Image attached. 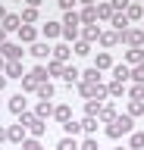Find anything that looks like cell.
Listing matches in <instances>:
<instances>
[{
  "label": "cell",
  "mask_w": 144,
  "mask_h": 150,
  "mask_svg": "<svg viewBox=\"0 0 144 150\" xmlns=\"http://www.w3.org/2000/svg\"><path fill=\"white\" fill-rule=\"evenodd\" d=\"M82 131H88V134L97 131V119H94V116H85V119H82Z\"/></svg>",
  "instance_id": "cell-22"
},
{
  "label": "cell",
  "mask_w": 144,
  "mask_h": 150,
  "mask_svg": "<svg viewBox=\"0 0 144 150\" xmlns=\"http://www.w3.org/2000/svg\"><path fill=\"white\" fill-rule=\"evenodd\" d=\"M128 78H132V69H128V66H113V81H119V84H125L128 81Z\"/></svg>",
  "instance_id": "cell-6"
},
{
  "label": "cell",
  "mask_w": 144,
  "mask_h": 150,
  "mask_svg": "<svg viewBox=\"0 0 144 150\" xmlns=\"http://www.w3.org/2000/svg\"><path fill=\"white\" fill-rule=\"evenodd\" d=\"M10 16V13H6V6H3V3H0V22H3V19Z\"/></svg>",
  "instance_id": "cell-47"
},
{
  "label": "cell",
  "mask_w": 144,
  "mask_h": 150,
  "mask_svg": "<svg viewBox=\"0 0 144 150\" xmlns=\"http://www.w3.org/2000/svg\"><path fill=\"white\" fill-rule=\"evenodd\" d=\"M106 134H110V138H122V134H132V116H116V119L106 125Z\"/></svg>",
  "instance_id": "cell-1"
},
{
  "label": "cell",
  "mask_w": 144,
  "mask_h": 150,
  "mask_svg": "<svg viewBox=\"0 0 144 150\" xmlns=\"http://www.w3.org/2000/svg\"><path fill=\"white\" fill-rule=\"evenodd\" d=\"M0 53H3L6 63H19L22 59V47L19 44H0Z\"/></svg>",
  "instance_id": "cell-4"
},
{
  "label": "cell",
  "mask_w": 144,
  "mask_h": 150,
  "mask_svg": "<svg viewBox=\"0 0 144 150\" xmlns=\"http://www.w3.org/2000/svg\"><path fill=\"white\" fill-rule=\"evenodd\" d=\"M106 94H113V97H119V94H122V84H119V81H113L110 88H106Z\"/></svg>",
  "instance_id": "cell-43"
},
{
  "label": "cell",
  "mask_w": 144,
  "mask_h": 150,
  "mask_svg": "<svg viewBox=\"0 0 144 150\" xmlns=\"http://www.w3.org/2000/svg\"><path fill=\"white\" fill-rule=\"evenodd\" d=\"M35 19H38V9H35V6H25V9H22V22H25V25L35 22Z\"/></svg>",
  "instance_id": "cell-26"
},
{
  "label": "cell",
  "mask_w": 144,
  "mask_h": 150,
  "mask_svg": "<svg viewBox=\"0 0 144 150\" xmlns=\"http://www.w3.org/2000/svg\"><path fill=\"white\" fill-rule=\"evenodd\" d=\"M0 44H6V31H3V25H0Z\"/></svg>",
  "instance_id": "cell-49"
},
{
  "label": "cell",
  "mask_w": 144,
  "mask_h": 150,
  "mask_svg": "<svg viewBox=\"0 0 144 150\" xmlns=\"http://www.w3.org/2000/svg\"><path fill=\"white\" fill-rule=\"evenodd\" d=\"M28 75H31V78H35L38 84H47V69H44V66H35Z\"/></svg>",
  "instance_id": "cell-17"
},
{
  "label": "cell",
  "mask_w": 144,
  "mask_h": 150,
  "mask_svg": "<svg viewBox=\"0 0 144 150\" xmlns=\"http://www.w3.org/2000/svg\"><path fill=\"white\" fill-rule=\"evenodd\" d=\"M63 128H66V134H69V138H75L78 131H82V122H72V119H69L66 125H63Z\"/></svg>",
  "instance_id": "cell-28"
},
{
  "label": "cell",
  "mask_w": 144,
  "mask_h": 150,
  "mask_svg": "<svg viewBox=\"0 0 144 150\" xmlns=\"http://www.w3.org/2000/svg\"><path fill=\"white\" fill-rule=\"evenodd\" d=\"M57 150H78V144H75V138H69V134H66V138L57 144Z\"/></svg>",
  "instance_id": "cell-25"
},
{
  "label": "cell",
  "mask_w": 144,
  "mask_h": 150,
  "mask_svg": "<svg viewBox=\"0 0 144 150\" xmlns=\"http://www.w3.org/2000/svg\"><path fill=\"white\" fill-rule=\"evenodd\" d=\"M47 72H53V75H60V72H63V63H57V59H53V63L47 66Z\"/></svg>",
  "instance_id": "cell-45"
},
{
  "label": "cell",
  "mask_w": 144,
  "mask_h": 150,
  "mask_svg": "<svg viewBox=\"0 0 144 150\" xmlns=\"http://www.w3.org/2000/svg\"><path fill=\"white\" fill-rule=\"evenodd\" d=\"M110 66H113L110 53H100V56H97V63H94V69H110Z\"/></svg>",
  "instance_id": "cell-33"
},
{
  "label": "cell",
  "mask_w": 144,
  "mask_h": 150,
  "mask_svg": "<svg viewBox=\"0 0 144 150\" xmlns=\"http://www.w3.org/2000/svg\"><path fill=\"white\" fill-rule=\"evenodd\" d=\"M119 150H125V147H119Z\"/></svg>",
  "instance_id": "cell-53"
},
{
  "label": "cell",
  "mask_w": 144,
  "mask_h": 150,
  "mask_svg": "<svg viewBox=\"0 0 144 150\" xmlns=\"http://www.w3.org/2000/svg\"><path fill=\"white\" fill-rule=\"evenodd\" d=\"M10 110L16 112V116H22V112H25V100H22V94H16V97H10Z\"/></svg>",
  "instance_id": "cell-15"
},
{
  "label": "cell",
  "mask_w": 144,
  "mask_h": 150,
  "mask_svg": "<svg viewBox=\"0 0 144 150\" xmlns=\"http://www.w3.org/2000/svg\"><path fill=\"white\" fill-rule=\"evenodd\" d=\"M3 138H6V128H0V141H3Z\"/></svg>",
  "instance_id": "cell-52"
},
{
  "label": "cell",
  "mask_w": 144,
  "mask_h": 150,
  "mask_svg": "<svg viewBox=\"0 0 144 150\" xmlns=\"http://www.w3.org/2000/svg\"><path fill=\"white\" fill-rule=\"evenodd\" d=\"M128 3H132V0H113L110 6H113V13H122V9H128Z\"/></svg>",
  "instance_id": "cell-39"
},
{
  "label": "cell",
  "mask_w": 144,
  "mask_h": 150,
  "mask_svg": "<svg viewBox=\"0 0 144 150\" xmlns=\"http://www.w3.org/2000/svg\"><path fill=\"white\" fill-rule=\"evenodd\" d=\"M19 28H22V16H13L10 13V16L3 19V31H19Z\"/></svg>",
  "instance_id": "cell-8"
},
{
  "label": "cell",
  "mask_w": 144,
  "mask_h": 150,
  "mask_svg": "<svg viewBox=\"0 0 144 150\" xmlns=\"http://www.w3.org/2000/svg\"><path fill=\"white\" fill-rule=\"evenodd\" d=\"M78 78H82V72H78L75 66H72V69H63V81H66V84H75Z\"/></svg>",
  "instance_id": "cell-19"
},
{
  "label": "cell",
  "mask_w": 144,
  "mask_h": 150,
  "mask_svg": "<svg viewBox=\"0 0 144 150\" xmlns=\"http://www.w3.org/2000/svg\"><path fill=\"white\" fill-rule=\"evenodd\" d=\"M78 150H97V141H94V138H88V141H85V144H82Z\"/></svg>",
  "instance_id": "cell-46"
},
{
  "label": "cell",
  "mask_w": 144,
  "mask_h": 150,
  "mask_svg": "<svg viewBox=\"0 0 144 150\" xmlns=\"http://www.w3.org/2000/svg\"><path fill=\"white\" fill-rule=\"evenodd\" d=\"M53 116H57V119H60V122H63V125H66V122H69V119H72V110H69L66 103H63V106H53Z\"/></svg>",
  "instance_id": "cell-12"
},
{
  "label": "cell",
  "mask_w": 144,
  "mask_h": 150,
  "mask_svg": "<svg viewBox=\"0 0 144 150\" xmlns=\"http://www.w3.org/2000/svg\"><path fill=\"white\" fill-rule=\"evenodd\" d=\"M38 97H41V100H50V97H53V84H38Z\"/></svg>",
  "instance_id": "cell-23"
},
{
  "label": "cell",
  "mask_w": 144,
  "mask_h": 150,
  "mask_svg": "<svg viewBox=\"0 0 144 150\" xmlns=\"http://www.w3.org/2000/svg\"><path fill=\"white\" fill-rule=\"evenodd\" d=\"M35 116H38V119H44V116H53V103H50V100H41V103H38V110H35Z\"/></svg>",
  "instance_id": "cell-14"
},
{
  "label": "cell",
  "mask_w": 144,
  "mask_h": 150,
  "mask_svg": "<svg viewBox=\"0 0 144 150\" xmlns=\"http://www.w3.org/2000/svg\"><path fill=\"white\" fill-rule=\"evenodd\" d=\"M78 19H82L85 25H94V22H97V6H85V13H82Z\"/></svg>",
  "instance_id": "cell-16"
},
{
  "label": "cell",
  "mask_w": 144,
  "mask_h": 150,
  "mask_svg": "<svg viewBox=\"0 0 144 150\" xmlns=\"http://www.w3.org/2000/svg\"><path fill=\"white\" fill-rule=\"evenodd\" d=\"M78 22H82L78 13H66V16H63V38H69V41L78 38Z\"/></svg>",
  "instance_id": "cell-3"
},
{
  "label": "cell",
  "mask_w": 144,
  "mask_h": 150,
  "mask_svg": "<svg viewBox=\"0 0 144 150\" xmlns=\"http://www.w3.org/2000/svg\"><path fill=\"white\" fill-rule=\"evenodd\" d=\"M85 112H88V116H100V100H88Z\"/></svg>",
  "instance_id": "cell-35"
},
{
  "label": "cell",
  "mask_w": 144,
  "mask_h": 150,
  "mask_svg": "<svg viewBox=\"0 0 144 150\" xmlns=\"http://www.w3.org/2000/svg\"><path fill=\"white\" fill-rule=\"evenodd\" d=\"M132 100H141L144 103V84H135V88H132Z\"/></svg>",
  "instance_id": "cell-41"
},
{
  "label": "cell",
  "mask_w": 144,
  "mask_h": 150,
  "mask_svg": "<svg viewBox=\"0 0 144 150\" xmlns=\"http://www.w3.org/2000/svg\"><path fill=\"white\" fill-rule=\"evenodd\" d=\"M19 119H22L19 125H25V128H28L31 134H35V138H38V134H44V128H47V125H44V119H38L35 112H22Z\"/></svg>",
  "instance_id": "cell-2"
},
{
  "label": "cell",
  "mask_w": 144,
  "mask_h": 150,
  "mask_svg": "<svg viewBox=\"0 0 144 150\" xmlns=\"http://www.w3.org/2000/svg\"><path fill=\"white\" fill-rule=\"evenodd\" d=\"M110 22L116 25V31H119V35L128 28V16H125V13H113V19H110Z\"/></svg>",
  "instance_id": "cell-9"
},
{
  "label": "cell",
  "mask_w": 144,
  "mask_h": 150,
  "mask_svg": "<svg viewBox=\"0 0 144 150\" xmlns=\"http://www.w3.org/2000/svg\"><path fill=\"white\" fill-rule=\"evenodd\" d=\"M141 112H144V103L141 100H132V103H128V116H141Z\"/></svg>",
  "instance_id": "cell-36"
},
{
  "label": "cell",
  "mask_w": 144,
  "mask_h": 150,
  "mask_svg": "<svg viewBox=\"0 0 144 150\" xmlns=\"http://www.w3.org/2000/svg\"><path fill=\"white\" fill-rule=\"evenodd\" d=\"M50 53H53V59H57V63H66V59H69V47H66V44H57Z\"/></svg>",
  "instance_id": "cell-10"
},
{
  "label": "cell",
  "mask_w": 144,
  "mask_h": 150,
  "mask_svg": "<svg viewBox=\"0 0 144 150\" xmlns=\"http://www.w3.org/2000/svg\"><path fill=\"white\" fill-rule=\"evenodd\" d=\"M44 35H47V38H57V35H63V28H60L57 22H47V25H44Z\"/></svg>",
  "instance_id": "cell-31"
},
{
  "label": "cell",
  "mask_w": 144,
  "mask_h": 150,
  "mask_svg": "<svg viewBox=\"0 0 144 150\" xmlns=\"http://www.w3.org/2000/svg\"><path fill=\"white\" fill-rule=\"evenodd\" d=\"M119 41H125V44H132V47H141L144 44V31H138V28H125L122 35H119Z\"/></svg>",
  "instance_id": "cell-5"
},
{
  "label": "cell",
  "mask_w": 144,
  "mask_h": 150,
  "mask_svg": "<svg viewBox=\"0 0 144 150\" xmlns=\"http://www.w3.org/2000/svg\"><path fill=\"white\" fill-rule=\"evenodd\" d=\"M132 147H135V150L144 147V131H135V134H132Z\"/></svg>",
  "instance_id": "cell-38"
},
{
  "label": "cell",
  "mask_w": 144,
  "mask_h": 150,
  "mask_svg": "<svg viewBox=\"0 0 144 150\" xmlns=\"http://www.w3.org/2000/svg\"><path fill=\"white\" fill-rule=\"evenodd\" d=\"M6 78H22V63H6Z\"/></svg>",
  "instance_id": "cell-24"
},
{
  "label": "cell",
  "mask_w": 144,
  "mask_h": 150,
  "mask_svg": "<svg viewBox=\"0 0 144 150\" xmlns=\"http://www.w3.org/2000/svg\"><path fill=\"white\" fill-rule=\"evenodd\" d=\"M82 35H85V41H94V38L100 41V28H97V25H88L85 31H82Z\"/></svg>",
  "instance_id": "cell-32"
},
{
  "label": "cell",
  "mask_w": 144,
  "mask_h": 150,
  "mask_svg": "<svg viewBox=\"0 0 144 150\" xmlns=\"http://www.w3.org/2000/svg\"><path fill=\"white\" fill-rule=\"evenodd\" d=\"M78 3H85V6H94V0H78Z\"/></svg>",
  "instance_id": "cell-50"
},
{
  "label": "cell",
  "mask_w": 144,
  "mask_h": 150,
  "mask_svg": "<svg viewBox=\"0 0 144 150\" xmlns=\"http://www.w3.org/2000/svg\"><path fill=\"white\" fill-rule=\"evenodd\" d=\"M22 150H44V147H41L35 138H31V141H22Z\"/></svg>",
  "instance_id": "cell-42"
},
{
  "label": "cell",
  "mask_w": 144,
  "mask_h": 150,
  "mask_svg": "<svg viewBox=\"0 0 144 150\" xmlns=\"http://www.w3.org/2000/svg\"><path fill=\"white\" fill-rule=\"evenodd\" d=\"M25 3H28V6H35V9H38L41 3H44V0H25Z\"/></svg>",
  "instance_id": "cell-48"
},
{
  "label": "cell",
  "mask_w": 144,
  "mask_h": 150,
  "mask_svg": "<svg viewBox=\"0 0 144 150\" xmlns=\"http://www.w3.org/2000/svg\"><path fill=\"white\" fill-rule=\"evenodd\" d=\"M19 38H22V41H28V44H35V38H38V31H35L31 25H22V28H19Z\"/></svg>",
  "instance_id": "cell-18"
},
{
  "label": "cell",
  "mask_w": 144,
  "mask_h": 150,
  "mask_svg": "<svg viewBox=\"0 0 144 150\" xmlns=\"http://www.w3.org/2000/svg\"><path fill=\"white\" fill-rule=\"evenodd\" d=\"M60 9H66V13H72V6H75V0H57Z\"/></svg>",
  "instance_id": "cell-44"
},
{
  "label": "cell",
  "mask_w": 144,
  "mask_h": 150,
  "mask_svg": "<svg viewBox=\"0 0 144 150\" xmlns=\"http://www.w3.org/2000/svg\"><path fill=\"white\" fill-rule=\"evenodd\" d=\"M135 3H138V0H135Z\"/></svg>",
  "instance_id": "cell-54"
},
{
  "label": "cell",
  "mask_w": 144,
  "mask_h": 150,
  "mask_svg": "<svg viewBox=\"0 0 144 150\" xmlns=\"http://www.w3.org/2000/svg\"><path fill=\"white\" fill-rule=\"evenodd\" d=\"M128 63H144V53H141V47H132V50H128Z\"/></svg>",
  "instance_id": "cell-29"
},
{
  "label": "cell",
  "mask_w": 144,
  "mask_h": 150,
  "mask_svg": "<svg viewBox=\"0 0 144 150\" xmlns=\"http://www.w3.org/2000/svg\"><path fill=\"white\" fill-rule=\"evenodd\" d=\"M97 19H113V6L110 3H100L97 6Z\"/></svg>",
  "instance_id": "cell-30"
},
{
  "label": "cell",
  "mask_w": 144,
  "mask_h": 150,
  "mask_svg": "<svg viewBox=\"0 0 144 150\" xmlns=\"http://www.w3.org/2000/svg\"><path fill=\"white\" fill-rule=\"evenodd\" d=\"M6 138H10L13 144H22V141H25V125H13V128H6Z\"/></svg>",
  "instance_id": "cell-7"
},
{
  "label": "cell",
  "mask_w": 144,
  "mask_h": 150,
  "mask_svg": "<svg viewBox=\"0 0 144 150\" xmlns=\"http://www.w3.org/2000/svg\"><path fill=\"white\" fill-rule=\"evenodd\" d=\"M100 122H113L116 119V106L113 103H106V106H100V116H97Z\"/></svg>",
  "instance_id": "cell-13"
},
{
  "label": "cell",
  "mask_w": 144,
  "mask_h": 150,
  "mask_svg": "<svg viewBox=\"0 0 144 150\" xmlns=\"http://www.w3.org/2000/svg\"><path fill=\"white\" fill-rule=\"evenodd\" d=\"M22 88H25V91H35V94H38V81H35L31 75H22Z\"/></svg>",
  "instance_id": "cell-34"
},
{
  "label": "cell",
  "mask_w": 144,
  "mask_h": 150,
  "mask_svg": "<svg viewBox=\"0 0 144 150\" xmlns=\"http://www.w3.org/2000/svg\"><path fill=\"white\" fill-rule=\"evenodd\" d=\"M132 78H135L138 84H144V63H138V66L132 69Z\"/></svg>",
  "instance_id": "cell-37"
},
{
  "label": "cell",
  "mask_w": 144,
  "mask_h": 150,
  "mask_svg": "<svg viewBox=\"0 0 144 150\" xmlns=\"http://www.w3.org/2000/svg\"><path fill=\"white\" fill-rule=\"evenodd\" d=\"M31 56L44 59V56H50V47H47V44H38V41H35V44H31Z\"/></svg>",
  "instance_id": "cell-20"
},
{
  "label": "cell",
  "mask_w": 144,
  "mask_h": 150,
  "mask_svg": "<svg viewBox=\"0 0 144 150\" xmlns=\"http://www.w3.org/2000/svg\"><path fill=\"white\" fill-rule=\"evenodd\" d=\"M3 84H6V75H0V91H3Z\"/></svg>",
  "instance_id": "cell-51"
},
{
  "label": "cell",
  "mask_w": 144,
  "mask_h": 150,
  "mask_svg": "<svg viewBox=\"0 0 144 150\" xmlns=\"http://www.w3.org/2000/svg\"><path fill=\"white\" fill-rule=\"evenodd\" d=\"M75 53H78V56H88V53H91V47H88V41H78V44H75Z\"/></svg>",
  "instance_id": "cell-40"
},
{
  "label": "cell",
  "mask_w": 144,
  "mask_h": 150,
  "mask_svg": "<svg viewBox=\"0 0 144 150\" xmlns=\"http://www.w3.org/2000/svg\"><path fill=\"white\" fill-rule=\"evenodd\" d=\"M82 81L97 84V81H100V69H94V66H91V69H85V72H82Z\"/></svg>",
  "instance_id": "cell-11"
},
{
  "label": "cell",
  "mask_w": 144,
  "mask_h": 150,
  "mask_svg": "<svg viewBox=\"0 0 144 150\" xmlns=\"http://www.w3.org/2000/svg\"><path fill=\"white\" fill-rule=\"evenodd\" d=\"M116 41H119V35H116V31H100V44H104V47H113Z\"/></svg>",
  "instance_id": "cell-21"
},
{
  "label": "cell",
  "mask_w": 144,
  "mask_h": 150,
  "mask_svg": "<svg viewBox=\"0 0 144 150\" xmlns=\"http://www.w3.org/2000/svg\"><path fill=\"white\" fill-rule=\"evenodd\" d=\"M141 13H144L141 3H128V9H125V16H128V19H141Z\"/></svg>",
  "instance_id": "cell-27"
},
{
  "label": "cell",
  "mask_w": 144,
  "mask_h": 150,
  "mask_svg": "<svg viewBox=\"0 0 144 150\" xmlns=\"http://www.w3.org/2000/svg\"><path fill=\"white\" fill-rule=\"evenodd\" d=\"M19 3H22V0H19Z\"/></svg>",
  "instance_id": "cell-55"
}]
</instances>
